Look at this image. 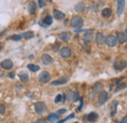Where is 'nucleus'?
Returning a JSON list of instances; mask_svg holds the SVG:
<instances>
[{
	"label": "nucleus",
	"instance_id": "9d476101",
	"mask_svg": "<svg viewBox=\"0 0 127 123\" xmlns=\"http://www.w3.org/2000/svg\"><path fill=\"white\" fill-rule=\"evenodd\" d=\"M116 38H117V41H118L120 44H123V43H125L127 41L126 33L122 32V31H119V32H117V34H116Z\"/></svg>",
	"mask_w": 127,
	"mask_h": 123
},
{
	"label": "nucleus",
	"instance_id": "7ed1b4c3",
	"mask_svg": "<svg viewBox=\"0 0 127 123\" xmlns=\"http://www.w3.org/2000/svg\"><path fill=\"white\" fill-rule=\"evenodd\" d=\"M117 38H116V36H114V35H109L107 38H106V44L108 45L109 47H114L116 46V44H117Z\"/></svg>",
	"mask_w": 127,
	"mask_h": 123
},
{
	"label": "nucleus",
	"instance_id": "412c9836",
	"mask_svg": "<svg viewBox=\"0 0 127 123\" xmlns=\"http://www.w3.org/2000/svg\"><path fill=\"white\" fill-rule=\"evenodd\" d=\"M112 14V12H111V10L110 8H106V9H104L103 11H102V16L104 17V18H110Z\"/></svg>",
	"mask_w": 127,
	"mask_h": 123
},
{
	"label": "nucleus",
	"instance_id": "a878e982",
	"mask_svg": "<svg viewBox=\"0 0 127 123\" xmlns=\"http://www.w3.org/2000/svg\"><path fill=\"white\" fill-rule=\"evenodd\" d=\"M20 76V79L22 82H28L29 81V74L28 73H25V72H22L19 74Z\"/></svg>",
	"mask_w": 127,
	"mask_h": 123
},
{
	"label": "nucleus",
	"instance_id": "79ce46f5",
	"mask_svg": "<svg viewBox=\"0 0 127 123\" xmlns=\"http://www.w3.org/2000/svg\"><path fill=\"white\" fill-rule=\"evenodd\" d=\"M47 1H49V2H51V1H52V0H47Z\"/></svg>",
	"mask_w": 127,
	"mask_h": 123
},
{
	"label": "nucleus",
	"instance_id": "37998d69",
	"mask_svg": "<svg viewBox=\"0 0 127 123\" xmlns=\"http://www.w3.org/2000/svg\"><path fill=\"white\" fill-rule=\"evenodd\" d=\"M74 123H78V122H74Z\"/></svg>",
	"mask_w": 127,
	"mask_h": 123
},
{
	"label": "nucleus",
	"instance_id": "f704fd0d",
	"mask_svg": "<svg viewBox=\"0 0 127 123\" xmlns=\"http://www.w3.org/2000/svg\"><path fill=\"white\" fill-rule=\"evenodd\" d=\"M83 47L85 48V50H86L87 52H90V45H89L88 43H86V42H85V43H84V45H83Z\"/></svg>",
	"mask_w": 127,
	"mask_h": 123
},
{
	"label": "nucleus",
	"instance_id": "4be33fe9",
	"mask_svg": "<svg viewBox=\"0 0 127 123\" xmlns=\"http://www.w3.org/2000/svg\"><path fill=\"white\" fill-rule=\"evenodd\" d=\"M58 119H59V114H58V113H51V114L48 116V120L51 121V122L58 121Z\"/></svg>",
	"mask_w": 127,
	"mask_h": 123
},
{
	"label": "nucleus",
	"instance_id": "f257e3e1",
	"mask_svg": "<svg viewBox=\"0 0 127 123\" xmlns=\"http://www.w3.org/2000/svg\"><path fill=\"white\" fill-rule=\"evenodd\" d=\"M70 26L73 29H80L83 26V19L79 16H75L70 21Z\"/></svg>",
	"mask_w": 127,
	"mask_h": 123
},
{
	"label": "nucleus",
	"instance_id": "423d86ee",
	"mask_svg": "<svg viewBox=\"0 0 127 123\" xmlns=\"http://www.w3.org/2000/svg\"><path fill=\"white\" fill-rule=\"evenodd\" d=\"M0 66H1L2 68L6 69V70H9V69L13 68V66H14V63H13V62L11 61V60L7 59V60H4L3 62H1V63H0Z\"/></svg>",
	"mask_w": 127,
	"mask_h": 123
},
{
	"label": "nucleus",
	"instance_id": "c85d7f7f",
	"mask_svg": "<svg viewBox=\"0 0 127 123\" xmlns=\"http://www.w3.org/2000/svg\"><path fill=\"white\" fill-rule=\"evenodd\" d=\"M73 117H74V113H71L69 116H67V117L64 118V119H62V120H59L58 123H64V122H65L66 120H68V119H70V118H73Z\"/></svg>",
	"mask_w": 127,
	"mask_h": 123
},
{
	"label": "nucleus",
	"instance_id": "20e7f679",
	"mask_svg": "<svg viewBox=\"0 0 127 123\" xmlns=\"http://www.w3.org/2000/svg\"><path fill=\"white\" fill-rule=\"evenodd\" d=\"M108 99H109V94H108V92L102 90L101 93L99 94V96H98V103L100 105H104L108 101Z\"/></svg>",
	"mask_w": 127,
	"mask_h": 123
},
{
	"label": "nucleus",
	"instance_id": "58836bf2",
	"mask_svg": "<svg viewBox=\"0 0 127 123\" xmlns=\"http://www.w3.org/2000/svg\"><path fill=\"white\" fill-rule=\"evenodd\" d=\"M120 82H121V79H117V80L115 81V85H116V86H118V85H120V84H121Z\"/></svg>",
	"mask_w": 127,
	"mask_h": 123
},
{
	"label": "nucleus",
	"instance_id": "0eeeda50",
	"mask_svg": "<svg viewBox=\"0 0 127 123\" xmlns=\"http://www.w3.org/2000/svg\"><path fill=\"white\" fill-rule=\"evenodd\" d=\"M39 81L41 82V83H47L50 81V78H51V75H50V73L47 72V71H42L40 74H39Z\"/></svg>",
	"mask_w": 127,
	"mask_h": 123
},
{
	"label": "nucleus",
	"instance_id": "c756f323",
	"mask_svg": "<svg viewBox=\"0 0 127 123\" xmlns=\"http://www.w3.org/2000/svg\"><path fill=\"white\" fill-rule=\"evenodd\" d=\"M125 87H126V84H125V83H121V85H118V86H117V88H116V89L114 90V92L117 93L118 91H120V90L124 89Z\"/></svg>",
	"mask_w": 127,
	"mask_h": 123
},
{
	"label": "nucleus",
	"instance_id": "b1692460",
	"mask_svg": "<svg viewBox=\"0 0 127 123\" xmlns=\"http://www.w3.org/2000/svg\"><path fill=\"white\" fill-rule=\"evenodd\" d=\"M102 89H103V86H102L101 84H99V83L95 84V86L93 87V90H92V97H93L98 91H100V90L102 91Z\"/></svg>",
	"mask_w": 127,
	"mask_h": 123
},
{
	"label": "nucleus",
	"instance_id": "f03ea898",
	"mask_svg": "<svg viewBox=\"0 0 127 123\" xmlns=\"http://www.w3.org/2000/svg\"><path fill=\"white\" fill-rule=\"evenodd\" d=\"M34 109H35L36 113H38V114H43V113L46 112L47 107H46V105H45L43 102H37V103L34 105Z\"/></svg>",
	"mask_w": 127,
	"mask_h": 123
},
{
	"label": "nucleus",
	"instance_id": "bb28decb",
	"mask_svg": "<svg viewBox=\"0 0 127 123\" xmlns=\"http://www.w3.org/2000/svg\"><path fill=\"white\" fill-rule=\"evenodd\" d=\"M43 22H44L45 26H49V25H51L53 23V18L51 16H47V17H45V19L43 20Z\"/></svg>",
	"mask_w": 127,
	"mask_h": 123
},
{
	"label": "nucleus",
	"instance_id": "6e6552de",
	"mask_svg": "<svg viewBox=\"0 0 127 123\" xmlns=\"http://www.w3.org/2000/svg\"><path fill=\"white\" fill-rule=\"evenodd\" d=\"M126 65H127V62L125 61H119V60H117V61H115L113 62V67L115 69H117V70H121V69L125 68Z\"/></svg>",
	"mask_w": 127,
	"mask_h": 123
},
{
	"label": "nucleus",
	"instance_id": "dca6fc26",
	"mask_svg": "<svg viewBox=\"0 0 127 123\" xmlns=\"http://www.w3.org/2000/svg\"><path fill=\"white\" fill-rule=\"evenodd\" d=\"M106 38H107V37H106L105 34L102 33V32L97 33V35L95 36V39L98 44H104V43L106 42Z\"/></svg>",
	"mask_w": 127,
	"mask_h": 123
},
{
	"label": "nucleus",
	"instance_id": "473e14b6",
	"mask_svg": "<svg viewBox=\"0 0 127 123\" xmlns=\"http://www.w3.org/2000/svg\"><path fill=\"white\" fill-rule=\"evenodd\" d=\"M6 111V108L4 105H0V114H4Z\"/></svg>",
	"mask_w": 127,
	"mask_h": 123
},
{
	"label": "nucleus",
	"instance_id": "c03bdc74",
	"mask_svg": "<svg viewBox=\"0 0 127 123\" xmlns=\"http://www.w3.org/2000/svg\"><path fill=\"white\" fill-rule=\"evenodd\" d=\"M126 32H127V31H126Z\"/></svg>",
	"mask_w": 127,
	"mask_h": 123
},
{
	"label": "nucleus",
	"instance_id": "a19ab883",
	"mask_svg": "<svg viewBox=\"0 0 127 123\" xmlns=\"http://www.w3.org/2000/svg\"><path fill=\"white\" fill-rule=\"evenodd\" d=\"M59 45H60V44H56V45H55V47H54V49H53V50H54L55 52H56V51H57V49L59 48Z\"/></svg>",
	"mask_w": 127,
	"mask_h": 123
},
{
	"label": "nucleus",
	"instance_id": "aec40b11",
	"mask_svg": "<svg viewBox=\"0 0 127 123\" xmlns=\"http://www.w3.org/2000/svg\"><path fill=\"white\" fill-rule=\"evenodd\" d=\"M117 105H118V102H116V101H114V102H112V104H111V116H114L115 115V113H116V108H117Z\"/></svg>",
	"mask_w": 127,
	"mask_h": 123
},
{
	"label": "nucleus",
	"instance_id": "4c0bfd02",
	"mask_svg": "<svg viewBox=\"0 0 127 123\" xmlns=\"http://www.w3.org/2000/svg\"><path fill=\"white\" fill-rule=\"evenodd\" d=\"M65 112H66L65 109H60V110H58V114H64V113H65Z\"/></svg>",
	"mask_w": 127,
	"mask_h": 123
},
{
	"label": "nucleus",
	"instance_id": "ddd939ff",
	"mask_svg": "<svg viewBox=\"0 0 127 123\" xmlns=\"http://www.w3.org/2000/svg\"><path fill=\"white\" fill-rule=\"evenodd\" d=\"M59 38L62 41H64V42H67L71 38V33L70 32H67V31H64V32L59 34Z\"/></svg>",
	"mask_w": 127,
	"mask_h": 123
},
{
	"label": "nucleus",
	"instance_id": "72a5a7b5",
	"mask_svg": "<svg viewBox=\"0 0 127 123\" xmlns=\"http://www.w3.org/2000/svg\"><path fill=\"white\" fill-rule=\"evenodd\" d=\"M38 5H39L40 8L44 7L45 6V0H38Z\"/></svg>",
	"mask_w": 127,
	"mask_h": 123
},
{
	"label": "nucleus",
	"instance_id": "39448f33",
	"mask_svg": "<svg viewBox=\"0 0 127 123\" xmlns=\"http://www.w3.org/2000/svg\"><path fill=\"white\" fill-rule=\"evenodd\" d=\"M60 55L64 58V59H67V58H69L71 55H72V51H71V49L70 48H68V47H63L61 50H60Z\"/></svg>",
	"mask_w": 127,
	"mask_h": 123
},
{
	"label": "nucleus",
	"instance_id": "ea45409f",
	"mask_svg": "<svg viewBox=\"0 0 127 123\" xmlns=\"http://www.w3.org/2000/svg\"><path fill=\"white\" fill-rule=\"evenodd\" d=\"M8 76L10 77V78H14V77H15V73H14V72H12V73H9V74H8Z\"/></svg>",
	"mask_w": 127,
	"mask_h": 123
},
{
	"label": "nucleus",
	"instance_id": "9b49d317",
	"mask_svg": "<svg viewBox=\"0 0 127 123\" xmlns=\"http://www.w3.org/2000/svg\"><path fill=\"white\" fill-rule=\"evenodd\" d=\"M41 62H42L43 64H45V65H50V64L53 63V59H52L51 56H49L47 54H44V55H42V57H41Z\"/></svg>",
	"mask_w": 127,
	"mask_h": 123
},
{
	"label": "nucleus",
	"instance_id": "4468645a",
	"mask_svg": "<svg viewBox=\"0 0 127 123\" xmlns=\"http://www.w3.org/2000/svg\"><path fill=\"white\" fill-rule=\"evenodd\" d=\"M125 0H117V15H121L124 11Z\"/></svg>",
	"mask_w": 127,
	"mask_h": 123
},
{
	"label": "nucleus",
	"instance_id": "c9c22d12",
	"mask_svg": "<svg viewBox=\"0 0 127 123\" xmlns=\"http://www.w3.org/2000/svg\"><path fill=\"white\" fill-rule=\"evenodd\" d=\"M34 123H47V122H46L45 119H43V118H39V119H37Z\"/></svg>",
	"mask_w": 127,
	"mask_h": 123
},
{
	"label": "nucleus",
	"instance_id": "f3484780",
	"mask_svg": "<svg viewBox=\"0 0 127 123\" xmlns=\"http://www.w3.org/2000/svg\"><path fill=\"white\" fill-rule=\"evenodd\" d=\"M53 15L55 17V19L58 20V21H61V20H63L64 18V14L63 12L59 11V10H54L53 11Z\"/></svg>",
	"mask_w": 127,
	"mask_h": 123
},
{
	"label": "nucleus",
	"instance_id": "6ab92c4d",
	"mask_svg": "<svg viewBox=\"0 0 127 123\" xmlns=\"http://www.w3.org/2000/svg\"><path fill=\"white\" fill-rule=\"evenodd\" d=\"M84 9H85V5H84L83 2H78V3H76L75 6H74V10H75L76 12H78V13L83 12Z\"/></svg>",
	"mask_w": 127,
	"mask_h": 123
},
{
	"label": "nucleus",
	"instance_id": "cd10ccee",
	"mask_svg": "<svg viewBox=\"0 0 127 123\" xmlns=\"http://www.w3.org/2000/svg\"><path fill=\"white\" fill-rule=\"evenodd\" d=\"M22 36L23 37H26V38H32L34 36V33H33V31H27V32L23 33Z\"/></svg>",
	"mask_w": 127,
	"mask_h": 123
},
{
	"label": "nucleus",
	"instance_id": "393cba45",
	"mask_svg": "<svg viewBox=\"0 0 127 123\" xmlns=\"http://www.w3.org/2000/svg\"><path fill=\"white\" fill-rule=\"evenodd\" d=\"M28 68L32 71V72H35V71H38L39 70V65H37V64H32V63H30L29 65H28Z\"/></svg>",
	"mask_w": 127,
	"mask_h": 123
},
{
	"label": "nucleus",
	"instance_id": "f8f14e48",
	"mask_svg": "<svg viewBox=\"0 0 127 123\" xmlns=\"http://www.w3.org/2000/svg\"><path fill=\"white\" fill-rule=\"evenodd\" d=\"M94 39H95V35H94L93 32H91V31H87V32L84 34V36H83V40H84L86 43L92 42Z\"/></svg>",
	"mask_w": 127,
	"mask_h": 123
},
{
	"label": "nucleus",
	"instance_id": "1a4fd4ad",
	"mask_svg": "<svg viewBox=\"0 0 127 123\" xmlns=\"http://www.w3.org/2000/svg\"><path fill=\"white\" fill-rule=\"evenodd\" d=\"M68 76H63L61 77V78H59V79H57V80H54V81H52V85L53 86H58V85H64V84H65L67 81H68Z\"/></svg>",
	"mask_w": 127,
	"mask_h": 123
},
{
	"label": "nucleus",
	"instance_id": "e433bc0d",
	"mask_svg": "<svg viewBox=\"0 0 127 123\" xmlns=\"http://www.w3.org/2000/svg\"><path fill=\"white\" fill-rule=\"evenodd\" d=\"M118 123H127V115H125V116L121 119V121H118Z\"/></svg>",
	"mask_w": 127,
	"mask_h": 123
},
{
	"label": "nucleus",
	"instance_id": "2f4dec72",
	"mask_svg": "<svg viewBox=\"0 0 127 123\" xmlns=\"http://www.w3.org/2000/svg\"><path fill=\"white\" fill-rule=\"evenodd\" d=\"M22 38H23L22 34H20V35H12L11 36V39H13V40H20Z\"/></svg>",
	"mask_w": 127,
	"mask_h": 123
},
{
	"label": "nucleus",
	"instance_id": "2eb2a0df",
	"mask_svg": "<svg viewBox=\"0 0 127 123\" xmlns=\"http://www.w3.org/2000/svg\"><path fill=\"white\" fill-rule=\"evenodd\" d=\"M66 98H67L68 101L75 102L78 99V94L76 92H73V91H69V92L66 93Z\"/></svg>",
	"mask_w": 127,
	"mask_h": 123
},
{
	"label": "nucleus",
	"instance_id": "7c9ffc66",
	"mask_svg": "<svg viewBox=\"0 0 127 123\" xmlns=\"http://www.w3.org/2000/svg\"><path fill=\"white\" fill-rule=\"evenodd\" d=\"M64 99V97L63 95H58L56 98H55V103H60V102H62Z\"/></svg>",
	"mask_w": 127,
	"mask_h": 123
},
{
	"label": "nucleus",
	"instance_id": "5701e85b",
	"mask_svg": "<svg viewBox=\"0 0 127 123\" xmlns=\"http://www.w3.org/2000/svg\"><path fill=\"white\" fill-rule=\"evenodd\" d=\"M87 119L89 121H95L98 119V114L96 112H90L88 115H87Z\"/></svg>",
	"mask_w": 127,
	"mask_h": 123
},
{
	"label": "nucleus",
	"instance_id": "a211bd4d",
	"mask_svg": "<svg viewBox=\"0 0 127 123\" xmlns=\"http://www.w3.org/2000/svg\"><path fill=\"white\" fill-rule=\"evenodd\" d=\"M36 10V3L34 1H30L29 6H28V11L30 14H33Z\"/></svg>",
	"mask_w": 127,
	"mask_h": 123
}]
</instances>
